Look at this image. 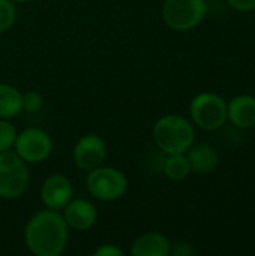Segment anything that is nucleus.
Returning <instances> with one entry per match:
<instances>
[{
	"label": "nucleus",
	"instance_id": "1",
	"mask_svg": "<svg viewBox=\"0 0 255 256\" xmlns=\"http://www.w3.org/2000/svg\"><path fill=\"white\" fill-rule=\"evenodd\" d=\"M68 237L69 226L57 210L38 212L24 228L26 246L36 256H59L68 244Z\"/></svg>",
	"mask_w": 255,
	"mask_h": 256
},
{
	"label": "nucleus",
	"instance_id": "2",
	"mask_svg": "<svg viewBox=\"0 0 255 256\" xmlns=\"http://www.w3.org/2000/svg\"><path fill=\"white\" fill-rule=\"evenodd\" d=\"M194 136L195 132L191 122L177 114L161 117L152 129L155 146L165 154L186 153L194 144Z\"/></svg>",
	"mask_w": 255,
	"mask_h": 256
},
{
	"label": "nucleus",
	"instance_id": "3",
	"mask_svg": "<svg viewBox=\"0 0 255 256\" xmlns=\"http://www.w3.org/2000/svg\"><path fill=\"white\" fill-rule=\"evenodd\" d=\"M86 188L92 196L99 201L111 202L120 200L128 190V178L117 168L98 166L87 171Z\"/></svg>",
	"mask_w": 255,
	"mask_h": 256
},
{
	"label": "nucleus",
	"instance_id": "4",
	"mask_svg": "<svg viewBox=\"0 0 255 256\" xmlns=\"http://www.w3.org/2000/svg\"><path fill=\"white\" fill-rule=\"evenodd\" d=\"M27 164L12 150L0 153V198L15 200L29 188Z\"/></svg>",
	"mask_w": 255,
	"mask_h": 256
},
{
	"label": "nucleus",
	"instance_id": "5",
	"mask_svg": "<svg viewBox=\"0 0 255 256\" xmlns=\"http://www.w3.org/2000/svg\"><path fill=\"white\" fill-rule=\"evenodd\" d=\"M206 0H165L162 4L164 22L174 32L195 28L206 16Z\"/></svg>",
	"mask_w": 255,
	"mask_h": 256
},
{
	"label": "nucleus",
	"instance_id": "6",
	"mask_svg": "<svg viewBox=\"0 0 255 256\" xmlns=\"http://www.w3.org/2000/svg\"><path fill=\"white\" fill-rule=\"evenodd\" d=\"M189 116L200 129L218 130L227 122V104L215 93H198L189 104Z\"/></svg>",
	"mask_w": 255,
	"mask_h": 256
},
{
	"label": "nucleus",
	"instance_id": "7",
	"mask_svg": "<svg viewBox=\"0 0 255 256\" xmlns=\"http://www.w3.org/2000/svg\"><path fill=\"white\" fill-rule=\"evenodd\" d=\"M14 152L26 164H39L47 160L53 153V140L45 130L30 128L17 135Z\"/></svg>",
	"mask_w": 255,
	"mask_h": 256
},
{
	"label": "nucleus",
	"instance_id": "8",
	"mask_svg": "<svg viewBox=\"0 0 255 256\" xmlns=\"http://www.w3.org/2000/svg\"><path fill=\"white\" fill-rule=\"evenodd\" d=\"M75 165L83 171H92L101 166L107 158V144L96 134H87L81 136L72 152Z\"/></svg>",
	"mask_w": 255,
	"mask_h": 256
},
{
	"label": "nucleus",
	"instance_id": "9",
	"mask_svg": "<svg viewBox=\"0 0 255 256\" xmlns=\"http://www.w3.org/2000/svg\"><path fill=\"white\" fill-rule=\"evenodd\" d=\"M74 196V188L68 177L53 174L45 178L41 188V200L50 210H63Z\"/></svg>",
	"mask_w": 255,
	"mask_h": 256
},
{
	"label": "nucleus",
	"instance_id": "10",
	"mask_svg": "<svg viewBox=\"0 0 255 256\" xmlns=\"http://www.w3.org/2000/svg\"><path fill=\"white\" fill-rule=\"evenodd\" d=\"M63 218L69 228L75 231H87L98 220L96 207L83 198H72L63 208Z\"/></svg>",
	"mask_w": 255,
	"mask_h": 256
},
{
	"label": "nucleus",
	"instance_id": "11",
	"mask_svg": "<svg viewBox=\"0 0 255 256\" xmlns=\"http://www.w3.org/2000/svg\"><path fill=\"white\" fill-rule=\"evenodd\" d=\"M227 118L237 128L249 129L255 126V98L248 94L236 96L227 105Z\"/></svg>",
	"mask_w": 255,
	"mask_h": 256
},
{
	"label": "nucleus",
	"instance_id": "12",
	"mask_svg": "<svg viewBox=\"0 0 255 256\" xmlns=\"http://www.w3.org/2000/svg\"><path fill=\"white\" fill-rule=\"evenodd\" d=\"M171 252V243L159 232H146L140 236L132 248V256H168Z\"/></svg>",
	"mask_w": 255,
	"mask_h": 256
},
{
	"label": "nucleus",
	"instance_id": "13",
	"mask_svg": "<svg viewBox=\"0 0 255 256\" xmlns=\"http://www.w3.org/2000/svg\"><path fill=\"white\" fill-rule=\"evenodd\" d=\"M186 153H188L186 158L189 160L191 171L197 174H209L215 171L219 164L218 152L209 144H197V146L192 144Z\"/></svg>",
	"mask_w": 255,
	"mask_h": 256
},
{
	"label": "nucleus",
	"instance_id": "14",
	"mask_svg": "<svg viewBox=\"0 0 255 256\" xmlns=\"http://www.w3.org/2000/svg\"><path fill=\"white\" fill-rule=\"evenodd\" d=\"M23 111V93L11 86L0 82V118L11 120Z\"/></svg>",
	"mask_w": 255,
	"mask_h": 256
},
{
	"label": "nucleus",
	"instance_id": "15",
	"mask_svg": "<svg viewBox=\"0 0 255 256\" xmlns=\"http://www.w3.org/2000/svg\"><path fill=\"white\" fill-rule=\"evenodd\" d=\"M164 174L174 182L185 180L191 174V165L186 158V153L167 154V159L164 162Z\"/></svg>",
	"mask_w": 255,
	"mask_h": 256
},
{
	"label": "nucleus",
	"instance_id": "16",
	"mask_svg": "<svg viewBox=\"0 0 255 256\" xmlns=\"http://www.w3.org/2000/svg\"><path fill=\"white\" fill-rule=\"evenodd\" d=\"M17 21V6L12 0H0V33L8 32Z\"/></svg>",
	"mask_w": 255,
	"mask_h": 256
},
{
	"label": "nucleus",
	"instance_id": "17",
	"mask_svg": "<svg viewBox=\"0 0 255 256\" xmlns=\"http://www.w3.org/2000/svg\"><path fill=\"white\" fill-rule=\"evenodd\" d=\"M17 129L9 120L0 118V153L9 152L14 148L15 140H17Z\"/></svg>",
	"mask_w": 255,
	"mask_h": 256
},
{
	"label": "nucleus",
	"instance_id": "18",
	"mask_svg": "<svg viewBox=\"0 0 255 256\" xmlns=\"http://www.w3.org/2000/svg\"><path fill=\"white\" fill-rule=\"evenodd\" d=\"M42 106H44V99L38 92L29 90L23 93V111L29 114H36L42 110Z\"/></svg>",
	"mask_w": 255,
	"mask_h": 256
},
{
	"label": "nucleus",
	"instance_id": "19",
	"mask_svg": "<svg viewBox=\"0 0 255 256\" xmlns=\"http://www.w3.org/2000/svg\"><path fill=\"white\" fill-rule=\"evenodd\" d=\"M95 256H123L125 252L117 248L116 244H102L99 246L95 252H93Z\"/></svg>",
	"mask_w": 255,
	"mask_h": 256
},
{
	"label": "nucleus",
	"instance_id": "20",
	"mask_svg": "<svg viewBox=\"0 0 255 256\" xmlns=\"http://www.w3.org/2000/svg\"><path fill=\"white\" fill-rule=\"evenodd\" d=\"M227 3L239 12H251L255 9V0H227Z\"/></svg>",
	"mask_w": 255,
	"mask_h": 256
},
{
	"label": "nucleus",
	"instance_id": "21",
	"mask_svg": "<svg viewBox=\"0 0 255 256\" xmlns=\"http://www.w3.org/2000/svg\"><path fill=\"white\" fill-rule=\"evenodd\" d=\"M170 254L174 256H192L195 255V250L188 243L177 242L174 246H171V252Z\"/></svg>",
	"mask_w": 255,
	"mask_h": 256
},
{
	"label": "nucleus",
	"instance_id": "22",
	"mask_svg": "<svg viewBox=\"0 0 255 256\" xmlns=\"http://www.w3.org/2000/svg\"><path fill=\"white\" fill-rule=\"evenodd\" d=\"M14 3H27V2H30V0H12Z\"/></svg>",
	"mask_w": 255,
	"mask_h": 256
}]
</instances>
